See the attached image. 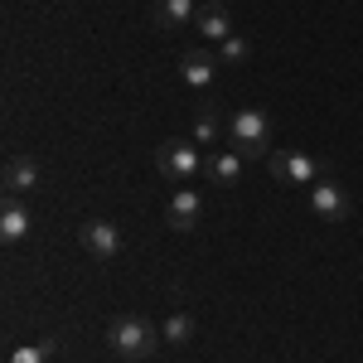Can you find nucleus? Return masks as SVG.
I'll list each match as a JSON object with an SVG mask.
<instances>
[{"instance_id":"obj_16","label":"nucleus","mask_w":363,"mask_h":363,"mask_svg":"<svg viewBox=\"0 0 363 363\" xmlns=\"http://www.w3.org/2000/svg\"><path fill=\"white\" fill-rule=\"evenodd\" d=\"M160 335H165L169 344H189V339H194V320H189L184 310H174V315L165 320V330H160Z\"/></svg>"},{"instance_id":"obj_6","label":"nucleus","mask_w":363,"mask_h":363,"mask_svg":"<svg viewBox=\"0 0 363 363\" xmlns=\"http://www.w3.org/2000/svg\"><path fill=\"white\" fill-rule=\"evenodd\" d=\"M83 247L97 257V262H116L121 257V228L107 223V218H92V223H83Z\"/></svg>"},{"instance_id":"obj_3","label":"nucleus","mask_w":363,"mask_h":363,"mask_svg":"<svg viewBox=\"0 0 363 363\" xmlns=\"http://www.w3.org/2000/svg\"><path fill=\"white\" fill-rule=\"evenodd\" d=\"M267 169L277 174L281 184H315V179H330V165L315 160L306 150H272L267 155Z\"/></svg>"},{"instance_id":"obj_11","label":"nucleus","mask_w":363,"mask_h":363,"mask_svg":"<svg viewBox=\"0 0 363 363\" xmlns=\"http://www.w3.org/2000/svg\"><path fill=\"white\" fill-rule=\"evenodd\" d=\"M189 20H199V10H194V0H160L155 5V29H184Z\"/></svg>"},{"instance_id":"obj_7","label":"nucleus","mask_w":363,"mask_h":363,"mask_svg":"<svg viewBox=\"0 0 363 363\" xmlns=\"http://www.w3.org/2000/svg\"><path fill=\"white\" fill-rule=\"evenodd\" d=\"M199 218H203V199H199L194 189H179V194L169 199L165 223L174 228V233H189V228H199Z\"/></svg>"},{"instance_id":"obj_8","label":"nucleus","mask_w":363,"mask_h":363,"mask_svg":"<svg viewBox=\"0 0 363 363\" xmlns=\"http://www.w3.org/2000/svg\"><path fill=\"white\" fill-rule=\"evenodd\" d=\"M218 68H223V63H218L213 54H203V49H189V54L179 58V78H184V87H208Z\"/></svg>"},{"instance_id":"obj_13","label":"nucleus","mask_w":363,"mask_h":363,"mask_svg":"<svg viewBox=\"0 0 363 363\" xmlns=\"http://www.w3.org/2000/svg\"><path fill=\"white\" fill-rule=\"evenodd\" d=\"M199 34H203V39H213V44H223L228 34H233V15H228L223 5H203V10H199Z\"/></svg>"},{"instance_id":"obj_5","label":"nucleus","mask_w":363,"mask_h":363,"mask_svg":"<svg viewBox=\"0 0 363 363\" xmlns=\"http://www.w3.org/2000/svg\"><path fill=\"white\" fill-rule=\"evenodd\" d=\"M310 208H315V218H325V223H339V218H349V194L339 189V179H315L310 184Z\"/></svg>"},{"instance_id":"obj_14","label":"nucleus","mask_w":363,"mask_h":363,"mask_svg":"<svg viewBox=\"0 0 363 363\" xmlns=\"http://www.w3.org/2000/svg\"><path fill=\"white\" fill-rule=\"evenodd\" d=\"M247 58H252V44L242 34H228L223 44H218V63H223V68H242Z\"/></svg>"},{"instance_id":"obj_18","label":"nucleus","mask_w":363,"mask_h":363,"mask_svg":"<svg viewBox=\"0 0 363 363\" xmlns=\"http://www.w3.org/2000/svg\"><path fill=\"white\" fill-rule=\"evenodd\" d=\"M126 363H136V359H126Z\"/></svg>"},{"instance_id":"obj_1","label":"nucleus","mask_w":363,"mask_h":363,"mask_svg":"<svg viewBox=\"0 0 363 363\" xmlns=\"http://www.w3.org/2000/svg\"><path fill=\"white\" fill-rule=\"evenodd\" d=\"M267 136H272V121H267L262 107H242V112H233V121H228V150H238L242 160H262Z\"/></svg>"},{"instance_id":"obj_12","label":"nucleus","mask_w":363,"mask_h":363,"mask_svg":"<svg viewBox=\"0 0 363 363\" xmlns=\"http://www.w3.org/2000/svg\"><path fill=\"white\" fill-rule=\"evenodd\" d=\"M29 238V213L15 203V199H5V208H0V242H25Z\"/></svg>"},{"instance_id":"obj_2","label":"nucleus","mask_w":363,"mask_h":363,"mask_svg":"<svg viewBox=\"0 0 363 363\" xmlns=\"http://www.w3.org/2000/svg\"><path fill=\"white\" fill-rule=\"evenodd\" d=\"M107 344H112L121 359H150L155 344H160V335H155V325H145L136 315H121V320L107 325Z\"/></svg>"},{"instance_id":"obj_17","label":"nucleus","mask_w":363,"mask_h":363,"mask_svg":"<svg viewBox=\"0 0 363 363\" xmlns=\"http://www.w3.org/2000/svg\"><path fill=\"white\" fill-rule=\"evenodd\" d=\"M54 354V339H39V344H25V349H15L10 354V363H44Z\"/></svg>"},{"instance_id":"obj_9","label":"nucleus","mask_w":363,"mask_h":363,"mask_svg":"<svg viewBox=\"0 0 363 363\" xmlns=\"http://www.w3.org/2000/svg\"><path fill=\"white\" fill-rule=\"evenodd\" d=\"M39 189V165L29 160V155H15L10 165H5V194L20 199V194H34Z\"/></svg>"},{"instance_id":"obj_15","label":"nucleus","mask_w":363,"mask_h":363,"mask_svg":"<svg viewBox=\"0 0 363 363\" xmlns=\"http://www.w3.org/2000/svg\"><path fill=\"white\" fill-rule=\"evenodd\" d=\"M223 136V116L213 112V107H199V116H194V140H203V145H208V140H218Z\"/></svg>"},{"instance_id":"obj_4","label":"nucleus","mask_w":363,"mask_h":363,"mask_svg":"<svg viewBox=\"0 0 363 363\" xmlns=\"http://www.w3.org/2000/svg\"><path fill=\"white\" fill-rule=\"evenodd\" d=\"M160 174L174 179V184H189L194 174H203L199 145H189V140H165V145H160Z\"/></svg>"},{"instance_id":"obj_10","label":"nucleus","mask_w":363,"mask_h":363,"mask_svg":"<svg viewBox=\"0 0 363 363\" xmlns=\"http://www.w3.org/2000/svg\"><path fill=\"white\" fill-rule=\"evenodd\" d=\"M242 165H247V160H242L238 150H218V155L203 160V174H208L213 184H238V179H242Z\"/></svg>"}]
</instances>
